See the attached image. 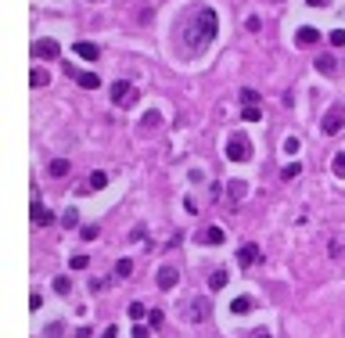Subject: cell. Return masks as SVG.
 Instances as JSON below:
<instances>
[{
    "label": "cell",
    "instance_id": "6da1fadb",
    "mask_svg": "<svg viewBox=\"0 0 345 338\" xmlns=\"http://www.w3.org/2000/svg\"><path fill=\"white\" fill-rule=\"evenodd\" d=\"M216 25H220V18H216V11H212V7L198 11L194 25H187V29H184V40H187V47H205V43L216 36Z\"/></svg>",
    "mask_w": 345,
    "mask_h": 338
},
{
    "label": "cell",
    "instance_id": "7a4b0ae2",
    "mask_svg": "<svg viewBox=\"0 0 345 338\" xmlns=\"http://www.w3.org/2000/svg\"><path fill=\"white\" fill-rule=\"evenodd\" d=\"M226 159H230V162H248L252 159V144H248V137H244V133H234L230 137V141H226Z\"/></svg>",
    "mask_w": 345,
    "mask_h": 338
},
{
    "label": "cell",
    "instance_id": "3957f363",
    "mask_svg": "<svg viewBox=\"0 0 345 338\" xmlns=\"http://www.w3.org/2000/svg\"><path fill=\"white\" fill-rule=\"evenodd\" d=\"M112 105H137V87L126 83V79H115L112 83Z\"/></svg>",
    "mask_w": 345,
    "mask_h": 338
},
{
    "label": "cell",
    "instance_id": "277c9868",
    "mask_svg": "<svg viewBox=\"0 0 345 338\" xmlns=\"http://www.w3.org/2000/svg\"><path fill=\"white\" fill-rule=\"evenodd\" d=\"M29 54H36V58H43V61H54L61 54V47H58V40H33V47H29Z\"/></svg>",
    "mask_w": 345,
    "mask_h": 338
},
{
    "label": "cell",
    "instance_id": "5b68a950",
    "mask_svg": "<svg viewBox=\"0 0 345 338\" xmlns=\"http://www.w3.org/2000/svg\"><path fill=\"white\" fill-rule=\"evenodd\" d=\"M194 241L212 249V245H223V241H226V231H223V227H202V231L194 234Z\"/></svg>",
    "mask_w": 345,
    "mask_h": 338
},
{
    "label": "cell",
    "instance_id": "8992f818",
    "mask_svg": "<svg viewBox=\"0 0 345 338\" xmlns=\"http://www.w3.org/2000/svg\"><path fill=\"white\" fill-rule=\"evenodd\" d=\"M29 216H33V223H36V227H51L54 220H58L54 213H47V209H43L40 198H33V202H29Z\"/></svg>",
    "mask_w": 345,
    "mask_h": 338
},
{
    "label": "cell",
    "instance_id": "52a82bcc",
    "mask_svg": "<svg viewBox=\"0 0 345 338\" xmlns=\"http://www.w3.org/2000/svg\"><path fill=\"white\" fill-rule=\"evenodd\" d=\"M342 126H345V112H342V108H331V112H328V115H324V123H320V130H324V133H338V130H342Z\"/></svg>",
    "mask_w": 345,
    "mask_h": 338
},
{
    "label": "cell",
    "instance_id": "ba28073f",
    "mask_svg": "<svg viewBox=\"0 0 345 338\" xmlns=\"http://www.w3.org/2000/svg\"><path fill=\"white\" fill-rule=\"evenodd\" d=\"M259 259H262L259 245H241V249H238V263H241V267H256Z\"/></svg>",
    "mask_w": 345,
    "mask_h": 338
},
{
    "label": "cell",
    "instance_id": "9c48e42d",
    "mask_svg": "<svg viewBox=\"0 0 345 338\" xmlns=\"http://www.w3.org/2000/svg\"><path fill=\"white\" fill-rule=\"evenodd\" d=\"M295 43L298 47H316V43H320V33H316L313 25H302V29L295 33Z\"/></svg>",
    "mask_w": 345,
    "mask_h": 338
},
{
    "label": "cell",
    "instance_id": "30bf717a",
    "mask_svg": "<svg viewBox=\"0 0 345 338\" xmlns=\"http://www.w3.org/2000/svg\"><path fill=\"white\" fill-rule=\"evenodd\" d=\"M72 51H76L83 61H97V58H101V47H97V43H86V40H79Z\"/></svg>",
    "mask_w": 345,
    "mask_h": 338
},
{
    "label": "cell",
    "instance_id": "8fae6325",
    "mask_svg": "<svg viewBox=\"0 0 345 338\" xmlns=\"http://www.w3.org/2000/svg\"><path fill=\"white\" fill-rule=\"evenodd\" d=\"M176 281H180V273L172 270V267H162L158 270V288L162 291H172V288H176Z\"/></svg>",
    "mask_w": 345,
    "mask_h": 338
},
{
    "label": "cell",
    "instance_id": "7c38bea8",
    "mask_svg": "<svg viewBox=\"0 0 345 338\" xmlns=\"http://www.w3.org/2000/svg\"><path fill=\"white\" fill-rule=\"evenodd\" d=\"M316 72H320V76H334V72H338L334 54H316Z\"/></svg>",
    "mask_w": 345,
    "mask_h": 338
},
{
    "label": "cell",
    "instance_id": "4fadbf2b",
    "mask_svg": "<svg viewBox=\"0 0 345 338\" xmlns=\"http://www.w3.org/2000/svg\"><path fill=\"white\" fill-rule=\"evenodd\" d=\"M47 173H51L54 180H61V177H69V173H72V166H69V159H54L51 166H47Z\"/></svg>",
    "mask_w": 345,
    "mask_h": 338
},
{
    "label": "cell",
    "instance_id": "5bb4252c",
    "mask_svg": "<svg viewBox=\"0 0 345 338\" xmlns=\"http://www.w3.org/2000/svg\"><path fill=\"white\" fill-rule=\"evenodd\" d=\"M205 317H208V302H202V299H198V302H190L187 320H205Z\"/></svg>",
    "mask_w": 345,
    "mask_h": 338
},
{
    "label": "cell",
    "instance_id": "9a60e30c",
    "mask_svg": "<svg viewBox=\"0 0 345 338\" xmlns=\"http://www.w3.org/2000/svg\"><path fill=\"white\" fill-rule=\"evenodd\" d=\"M90 191H101V187H108V173H101V169H97V173H90V184H86Z\"/></svg>",
    "mask_w": 345,
    "mask_h": 338
},
{
    "label": "cell",
    "instance_id": "2e32d148",
    "mask_svg": "<svg viewBox=\"0 0 345 338\" xmlns=\"http://www.w3.org/2000/svg\"><path fill=\"white\" fill-rule=\"evenodd\" d=\"M298 173H302V162H295V159H292V162H288L284 169H280V180H295Z\"/></svg>",
    "mask_w": 345,
    "mask_h": 338
},
{
    "label": "cell",
    "instance_id": "e0dca14e",
    "mask_svg": "<svg viewBox=\"0 0 345 338\" xmlns=\"http://www.w3.org/2000/svg\"><path fill=\"white\" fill-rule=\"evenodd\" d=\"M248 309H252V299H248V295H238V299L230 302V313H248Z\"/></svg>",
    "mask_w": 345,
    "mask_h": 338
},
{
    "label": "cell",
    "instance_id": "ac0fdd59",
    "mask_svg": "<svg viewBox=\"0 0 345 338\" xmlns=\"http://www.w3.org/2000/svg\"><path fill=\"white\" fill-rule=\"evenodd\" d=\"M208 288H212V291H223V288H226V270H216L212 277H208Z\"/></svg>",
    "mask_w": 345,
    "mask_h": 338
},
{
    "label": "cell",
    "instance_id": "d6986e66",
    "mask_svg": "<svg viewBox=\"0 0 345 338\" xmlns=\"http://www.w3.org/2000/svg\"><path fill=\"white\" fill-rule=\"evenodd\" d=\"M29 87H36V90L47 87V72H43V69H33V72H29Z\"/></svg>",
    "mask_w": 345,
    "mask_h": 338
},
{
    "label": "cell",
    "instance_id": "ffe728a7",
    "mask_svg": "<svg viewBox=\"0 0 345 338\" xmlns=\"http://www.w3.org/2000/svg\"><path fill=\"white\" fill-rule=\"evenodd\" d=\"M79 87H83V90H97V87H101V79H97L94 72H83V76H79Z\"/></svg>",
    "mask_w": 345,
    "mask_h": 338
},
{
    "label": "cell",
    "instance_id": "44dd1931",
    "mask_svg": "<svg viewBox=\"0 0 345 338\" xmlns=\"http://www.w3.org/2000/svg\"><path fill=\"white\" fill-rule=\"evenodd\" d=\"M241 115H244V123H259V119H262L259 105H244V108H241Z\"/></svg>",
    "mask_w": 345,
    "mask_h": 338
},
{
    "label": "cell",
    "instance_id": "7402d4cb",
    "mask_svg": "<svg viewBox=\"0 0 345 338\" xmlns=\"http://www.w3.org/2000/svg\"><path fill=\"white\" fill-rule=\"evenodd\" d=\"M133 273V259H119L115 263V277H130Z\"/></svg>",
    "mask_w": 345,
    "mask_h": 338
},
{
    "label": "cell",
    "instance_id": "603a6c76",
    "mask_svg": "<svg viewBox=\"0 0 345 338\" xmlns=\"http://www.w3.org/2000/svg\"><path fill=\"white\" fill-rule=\"evenodd\" d=\"M241 105H259V90L244 87V90H241Z\"/></svg>",
    "mask_w": 345,
    "mask_h": 338
},
{
    "label": "cell",
    "instance_id": "cb8c5ba5",
    "mask_svg": "<svg viewBox=\"0 0 345 338\" xmlns=\"http://www.w3.org/2000/svg\"><path fill=\"white\" fill-rule=\"evenodd\" d=\"M79 223V213L76 209H65V213H61V227H76Z\"/></svg>",
    "mask_w": 345,
    "mask_h": 338
},
{
    "label": "cell",
    "instance_id": "d4e9b609",
    "mask_svg": "<svg viewBox=\"0 0 345 338\" xmlns=\"http://www.w3.org/2000/svg\"><path fill=\"white\" fill-rule=\"evenodd\" d=\"M54 291H58V295H69V291H72V281H69V277H54Z\"/></svg>",
    "mask_w": 345,
    "mask_h": 338
},
{
    "label": "cell",
    "instance_id": "484cf974",
    "mask_svg": "<svg viewBox=\"0 0 345 338\" xmlns=\"http://www.w3.org/2000/svg\"><path fill=\"white\" fill-rule=\"evenodd\" d=\"M126 313H130L133 320H144V313H148V309H144V302H130V309H126Z\"/></svg>",
    "mask_w": 345,
    "mask_h": 338
},
{
    "label": "cell",
    "instance_id": "4316f807",
    "mask_svg": "<svg viewBox=\"0 0 345 338\" xmlns=\"http://www.w3.org/2000/svg\"><path fill=\"white\" fill-rule=\"evenodd\" d=\"M86 263H90V255H72L69 267H72V270H86Z\"/></svg>",
    "mask_w": 345,
    "mask_h": 338
},
{
    "label": "cell",
    "instance_id": "83f0119b",
    "mask_svg": "<svg viewBox=\"0 0 345 338\" xmlns=\"http://www.w3.org/2000/svg\"><path fill=\"white\" fill-rule=\"evenodd\" d=\"M148 320H151V327H162V320H166V313H162V309H148Z\"/></svg>",
    "mask_w": 345,
    "mask_h": 338
},
{
    "label": "cell",
    "instance_id": "f1b7e54d",
    "mask_svg": "<svg viewBox=\"0 0 345 338\" xmlns=\"http://www.w3.org/2000/svg\"><path fill=\"white\" fill-rule=\"evenodd\" d=\"M334 177H345V151L334 155Z\"/></svg>",
    "mask_w": 345,
    "mask_h": 338
},
{
    "label": "cell",
    "instance_id": "f546056e",
    "mask_svg": "<svg viewBox=\"0 0 345 338\" xmlns=\"http://www.w3.org/2000/svg\"><path fill=\"white\" fill-rule=\"evenodd\" d=\"M328 40H331V47H345V29H334Z\"/></svg>",
    "mask_w": 345,
    "mask_h": 338
},
{
    "label": "cell",
    "instance_id": "4dcf8cb0",
    "mask_svg": "<svg viewBox=\"0 0 345 338\" xmlns=\"http://www.w3.org/2000/svg\"><path fill=\"white\" fill-rule=\"evenodd\" d=\"M79 234H83V241H94V237H97V227H79Z\"/></svg>",
    "mask_w": 345,
    "mask_h": 338
},
{
    "label": "cell",
    "instance_id": "1f68e13d",
    "mask_svg": "<svg viewBox=\"0 0 345 338\" xmlns=\"http://www.w3.org/2000/svg\"><path fill=\"white\" fill-rule=\"evenodd\" d=\"M284 151H288V155L298 151V137H288V141H284Z\"/></svg>",
    "mask_w": 345,
    "mask_h": 338
},
{
    "label": "cell",
    "instance_id": "d6a6232c",
    "mask_svg": "<svg viewBox=\"0 0 345 338\" xmlns=\"http://www.w3.org/2000/svg\"><path fill=\"white\" fill-rule=\"evenodd\" d=\"M158 119H162L158 112H148V115H144V126H158Z\"/></svg>",
    "mask_w": 345,
    "mask_h": 338
},
{
    "label": "cell",
    "instance_id": "836d02e7",
    "mask_svg": "<svg viewBox=\"0 0 345 338\" xmlns=\"http://www.w3.org/2000/svg\"><path fill=\"white\" fill-rule=\"evenodd\" d=\"M244 29H248V33H259V18H256V15H252V18H248V22H244Z\"/></svg>",
    "mask_w": 345,
    "mask_h": 338
},
{
    "label": "cell",
    "instance_id": "e575fe53",
    "mask_svg": "<svg viewBox=\"0 0 345 338\" xmlns=\"http://www.w3.org/2000/svg\"><path fill=\"white\" fill-rule=\"evenodd\" d=\"M133 338H148V327H140V324H137V327H133Z\"/></svg>",
    "mask_w": 345,
    "mask_h": 338
},
{
    "label": "cell",
    "instance_id": "d590c367",
    "mask_svg": "<svg viewBox=\"0 0 345 338\" xmlns=\"http://www.w3.org/2000/svg\"><path fill=\"white\" fill-rule=\"evenodd\" d=\"M306 4H310V7H328L331 0H306Z\"/></svg>",
    "mask_w": 345,
    "mask_h": 338
},
{
    "label": "cell",
    "instance_id": "8d00e7d4",
    "mask_svg": "<svg viewBox=\"0 0 345 338\" xmlns=\"http://www.w3.org/2000/svg\"><path fill=\"white\" fill-rule=\"evenodd\" d=\"M101 338H119V327H108V331H104Z\"/></svg>",
    "mask_w": 345,
    "mask_h": 338
},
{
    "label": "cell",
    "instance_id": "74e56055",
    "mask_svg": "<svg viewBox=\"0 0 345 338\" xmlns=\"http://www.w3.org/2000/svg\"><path fill=\"white\" fill-rule=\"evenodd\" d=\"M256 338H270V335H266V331H262V335H256Z\"/></svg>",
    "mask_w": 345,
    "mask_h": 338
},
{
    "label": "cell",
    "instance_id": "f35d334b",
    "mask_svg": "<svg viewBox=\"0 0 345 338\" xmlns=\"http://www.w3.org/2000/svg\"><path fill=\"white\" fill-rule=\"evenodd\" d=\"M94 4H97V0H94Z\"/></svg>",
    "mask_w": 345,
    "mask_h": 338
}]
</instances>
